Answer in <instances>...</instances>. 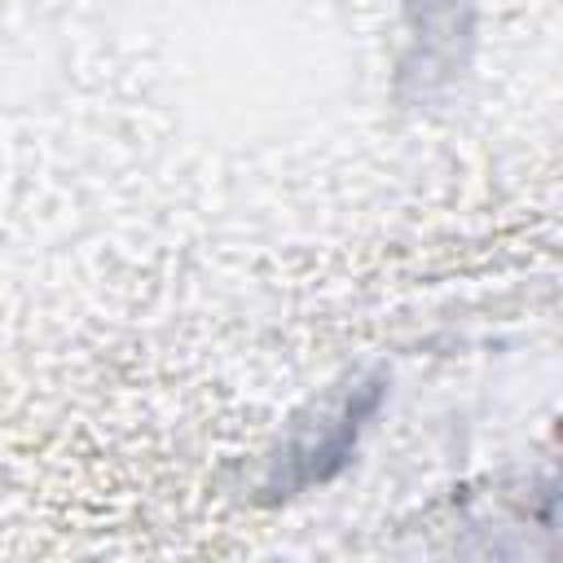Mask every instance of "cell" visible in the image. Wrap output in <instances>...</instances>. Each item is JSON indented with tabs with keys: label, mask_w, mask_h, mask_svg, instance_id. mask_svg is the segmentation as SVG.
<instances>
[{
	"label": "cell",
	"mask_w": 563,
	"mask_h": 563,
	"mask_svg": "<svg viewBox=\"0 0 563 563\" xmlns=\"http://www.w3.org/2000/svg\"><path fill=\"white\" fill-rule=\"evenodd\" d=\"M378 405H383V378H356L352 387L317 405V413L308 422H295V431L277 449L264 493L295 497L312 484H325L334 471H343L347 457L356 453L365 422L378 413Z\"/></svg>",
	"instance_id": "1"
}]
</instances>
